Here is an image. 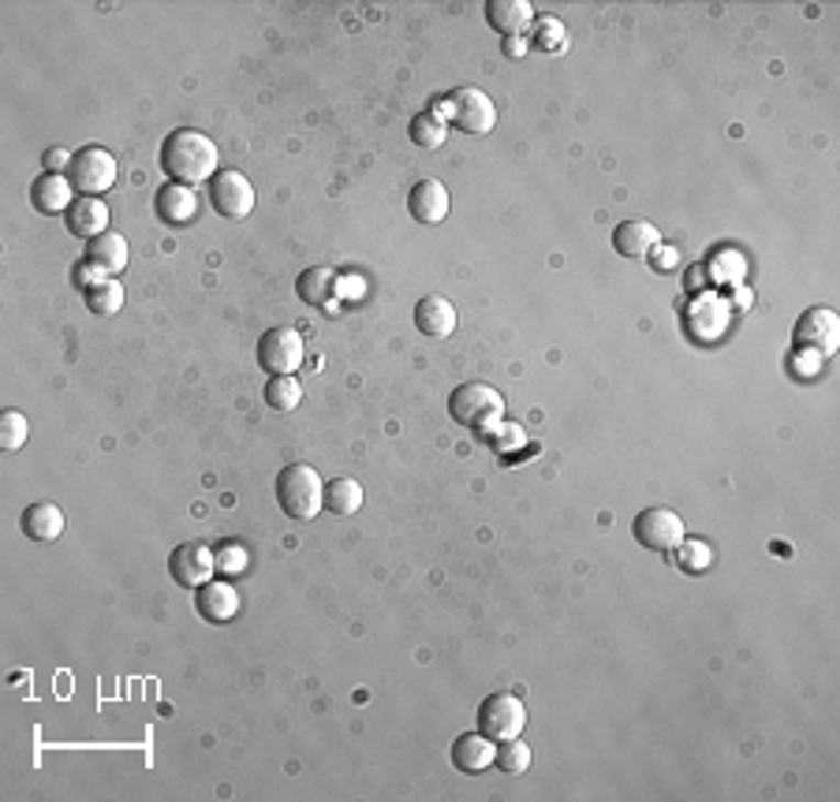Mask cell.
Listing matches in <instances>:
<instances>
[{"mask_svg":"<svg viewBox=\"0 0 840 802\" xmlns=\"http://www.w3.org/2000/svg\"><path fill=\"white\" fill-rule=\"evenodd\" d=\"M117 176H120L117 157L101 146H82L79 154L71 157V168H68V179H71L75 191L93 194V198L106 194L109 187L117 183Z\"/></svg>","mask_w":840,"mask_h":802,"instance_id":"obj_5","label":"cell"},{"mask_svg":"<svg viewBox=\"0 0 840 802\" xmlns=\"http://www.w3.org/2000/svg\"><path fill=\"white\" fill-rule=\"evenodd\" d=\"M792 339H796L799 352H818V355L837 352V344H840V318L829 307H810V310L799 314L796 328H792Z\"/></svg>","mask_w":840,"mask_h":802,"instance_id":"obj_10","label":"cell"},{"mask_svg":"<svg viewBox=\"0 0 840 802\" xmlns=\"http://www.w3.org/2000/svg\"><path fill=\"white\" fill-rule=\"evenodd\" d=\"M336 291H340V280L329 266H310L299 272V280H296V296L303 299L307 307H318V310L333 307Z\"/></svg>","mask_w":840,"mask_h":802,"instance_id":"obj_22","label":"cell"},{"mask_svg":"<svg viewBox=\"0 0 840 802\" xmlns=\"http://www.w3.org/2000/svg\"><path fill=\"white\" fill-rule=\"evenodd\" d=\"M19 526H23V534L31 537V542H56V537L64 534V526H68V519H64L60 504H53V500H37V504H31L23 512Z\"/></svg>","mask_w":840,"mask_h":802,"instance_id":"obj_21","label":"cell"},{"mask_svg":"<svg viewBox=\"0 0 840 802\" xmlns=\"http://www.w3.org/2000/svg\"><path fill=\"white\" fill-rule=\"evenodd\" d=\"M505 53L508 56H523V42H519V37H505Z\"/></svg>","mask_w":840,"mask_h":802,"instance_id":"obj_36","label":"cell"},{"mask_svg":"<svg viewBox=\"0 0 840 802\" xmlns=\"http://www.w3.org/2000/svg\"><path fill=\"white\" fill-rule=\"evenodd\" d=\"M217 568H224V571H243L247 568V549L243 545H235V542H229V545H221L217 549Z\"/></svg>","mask_w":840,"mask_h":802,"instance_id":"obj_32","label":"cell"},{"mask_svg":"<svg viewBox=\"0 0 840 802\" xmlns=\"http://www.w3.org/2000/svg\"><path fill=\"white\" fill-rule=\"evenodd\" d=\"M646 258H650V266H654L657 272H673L679 266V250L668 247V243H654Z\"/></svg>","mask_w":840,"mask_h":802,"instance_id":"obj_33","label":"cell"},{"mask_svg":"<svg viewBox=\"0 0 840 802\" xmlns=\"http://www.w3.org/2000/svg\"><path fill=\"white\" fill-rule=\"evenodd\" d=\"M456 307L449 303L445 296H422L415 303V328L430 339H449L456 333Z\"/></svg>","mask_w":840,"mask_h":802,"instance_id":"obj_16","label":"cell"},{"mask_svg":"<svg viewBox=\"0 0 840 802\" xmlns=\"http://www.w3.org/2000/svg\"><path fill=\"white\" fill-rule=\"evenodd\" d=\"M654 243H662V232L650 221H643V216H631V221H620L612 229V250L620 258H646Z\"/></svg>","mask_w":840,"mask_h":802,"instance_id":"obj_18","label":"cell"},{"mask_svg":"<svg viewBox=\"0 0 840 802\" xmlns=\"http://www.w3.org/2000/svg\"><path fill=\"white\" fill-rule=\"evenodd\" d=\"M195 612L206 624H229V620H235V612H240V590L224 579L202 582L195 593Z\"/></svg>","mask_w":840,"mask_h":802,"instance_id":"obj_13","label":"cell"},{"mask_svg":"<svg viewBox=\"0 0 840 802\" xmlns=\"http://www.w3.org/2000/svg\"><path fill=\"white\" fill-rule=\"evenodd\" d=\"M82 261H87L90 269H98L101 277H117V272H124L128 266V240L109 229L106 235L87 243V258Z\"/></svg>","mask_w":840,"mask_h":802,"instance_id":"obj_20","label":"cell"},{"mask_svg":"<svg viewBox=\"0 0 840 802\" xmlns=\"http://www.w3.org/2000/svg\"><path fill=\"white\" fill-rule=\"evenodd\" d=\"M486 23L494 26L497 34L519 37L527 26L534 23V8L527 0H489L486 4Z\"/></svg>","mask_w":840,"mask_h":802,"instance_id":"obj_23","label":"cell"},{"mask_svg":"<svg viewBox=\"0 0 840 802\" xmlns=\"http://www.w3.org/2000/svg\"><path fill=\"white\" fill-rule=\"evenodd\" d=\"M679 549V568L684 571H706L714 564V553H710V545L706 542H698V537H692V542H679L676 545Z\"/></svg>","mask_w":840,"mask_h":802,"instance_id":"obj_31","label":"cell"},{"mask_svg":"<svg viewBox=\"0 0 840 802\" xmlns=\"http://www.w3.org/2000/svg\"><path fill=\"white\" fill-rule=\"evenodd\" d=\"M168 575H173V582H179V587L198 590L202 582H210L217 575V553L202 542L179 545V549H173V556H168Z\"/></svg>","mask_w":840,"mask_h":802,"instance_id":"obj_11","label":"cell"},{"mask_svg":"<svg viewBox=\"0 0 840 802\" xmlns=\"http://www.w3.org/2000/svg\"><path fill=\"white\" fill-rule=\"evenodd\" d=\"M449 116L464 135H489L497 127V105L478 87H460L449 93Z\"/></svg>","mask_w":840,"mask_h":802,"instance_id":"obj_7","label":"cell"},{"mask_svg":"<svg viewBox=\"0 0 840 802\" xmlns=\"http://www.w3.org/2000/svg\"><path fill=\"white\" fill-rule=\"evenodd\" d=\"M154 213L168 229H184L198 216V194L187 183H165L154 191Z\"/></svg>","mask_w":840,"mask_h":802,"instance_id":"obj_12","label":"cell"},{"mask_svg":"<svg viewBox=\"0 0 840 802\" xmlns=\"http://www.w3.org/2000/svg\"><path fill=\"white\" fill-rule=\"evenodd\" d=\"M635 531V542L650 553H673L679 542H684V519H679L673 508H646V512L635 515L631 523Z\"/></svg>","mask_w":840,"mask_h":802,"instance_id":"obj_9","label":"cell"},{"mask_svg":"<svg viewBox=\"0 0 840 802\" xmlns=\"http://www.w3.org/2000/svg\"><path fill=\"white\" fill-rule=\"evenodd\" d=\"M307 358V344L299 336V328L291 325H273L262 333L258 339V366L266 370L269 377H280V374H296Z\"/></svg>","mask_w":840,"mask_h":802,"instance_id":"obj_4","label":"cell"},{"mask_svg":"<svg viewBox=\"0 0 840 802\" xmlns=\"http://www.w3.org/2000/svg\"><path fill=\"white\" fill-rule=\"evenodd\" d=\"M564 42H568V31L556 15H534L531 23V45L542 53H561Z\"/></svg>","mask_w":840,"mask_h":802,"instance_id":"obj_28","label":"cell"},{"mask_svg":"<svg viewBox=\"0 0 840 802\" xmlns=\"http://www.w3.org/2000/svg\"><path fill=\"white\" fill-rule=\"evenodd\" d=\"M299 400H303V385H299L296 374L269 377V385H266V403H269L273 411H296Z\"/></svg>","mask_w":840,"mask_h":802,"instance_id":"obj_27","label":"cell"},{"mask_svg":"<svg viewBox=\"0 0 840 802\" xmlns=\"http://www.w3.org/2000/svg\"><path fill=\"white\" fill-rule=\"evenodd\" d=\"M452 210V198H449V187L441 179H419L408 194V213L415 216L419 224H441Z\"/></svg>","mask_w":840,"mask_h":802,"instance_id":"obj_14","label":"cell"},{"mask_svg":"<svg viewBox=\"0 0 840 802\" xmlns=\"http://www.w3.org/2000/svg\"><path fill=\"white\" fill-rule=\"evenodd\" d=\"M494 766L505 772V777H519V772L531 769V747L523 739H501V747L494 754Z\"/></svg>","mask_w":840,"mask_h":802,"instance_id":"obj_29","label":"cell"},{"mask_svg":"<svg viewBox=\"0 0 840 802\" xmlns=\"http://www.w3.org/2000/svg\"><path fill=\"white\" fill-rule=\"evenodd\" d=\"M494 739H486L483 732H464L452 739V766L460 772H471V777L494 766Z\"/></svg>","mask_w":840,"mask_h":802,"instance_id":"obj_19","label":"cell"},{"mask_svg":"<svg viewBox=\"0 0 840 802\" xmlns=\"http://www.w3.org/2000/svg\"><path fill=\"white\" fill-rule=\"evenodd\" d=\"M277 504L280 512H285L288 519H296V523H310V519H318V512H325V481L322 475H318L314 467L307 464H288L285 470L277 475Z\"/></svg>","mask_w":840,"mask_h":802,"instance_id":"obj_2","label":"cell"},{"mask_svg":"<svg viewBox=\"0 0 840 802\" xmlns=\"http://www.w3.org/2000/svg\"><path fill=\"white\" fill-rule=\"evenodd\" d=\"M109 221H112V213H109V205L101 202V198H93V194H79L71 202V210L64 213V224H68V232L71 235H79V240H98V235H106L109 232Z\"/></svg>","mask_w":840,"mask_h":802,"instance_id":"obj_15","label":"cell"},{"mask_svg":"<svg viewBox=\"0 0 840 802\" xmlns=\"http://www.w3.org/2000/svg\"><path fill=\"white\" fill-rule=\"evenodd\" d=\"M82 299H87V307L93 310V314L112 318V314L124 310V285H120L117 277H106V280H98V285H90L87 291H82Z\"/></svg>","mask_w":840,"mask_h":802,"instance_id":"obj_25","label":"cell"},{"mask_svg":"<svg viewBox=\"0 0 840 802\" xmlns=\"http://www.w3.org/2000/svg\"><path fill=\"white\" fill-rule=\"evenodd\" d=\"M408 135H411V143L419 146V149H438V146H445L449 124L438 116V112H419V116L411 120Z\"/></svg>","mask_w":840,"mask_h":802,"instance_id":"obj_26","label":"cell"},{"mask_svg":"<svg viewBox=\"0 0 840 802\" xmlns=\"http://www.w3.org/2000/svg\"><path fill=\"white\" fill-rule=\"evenodd\" d=\"M710 269L717 272V277H721V272H732V280H740L743 277V258L736 250H725V254H717Z\"/></svg>","mask_w":840,"mask_h":802,"instance_id":"obj_34","label":"cell"},{"mask_svg":"<svg viewBox=\"0 0 840 802\" xmlns=\"http://www.w3.org/2000/svg\"><path fill=\"white\" fill-rule=\"evenodd\" d=\"M75 198H79V194H75L71 179H68V176H56V172L37 176V179H34V187H31V202H34V210H37V213H45V216L68 213Z\"/></svg>","mask_w":840,"mask_h":802,"instance_id":"obj_17","label":"cell"},{"mask_svg":"<svg viewBox=\"0 0 840 802\" xmlns=\"http://www.w3.org/2000/svg\"><path fill=\"white\" fill-rule=\"evenodd\" d=\"M26 433H31V426H26V414L19 411H4L0 414V448L4 452H19L26 445Z\"/></svg>","mask_w":840,"mask_h":802,"instance_id":"obj_30","label":"cell"},{"mask_svg":"<svg viewBox=\"0 0 840 802\" xmlns=\"http://www.w3.org/2000/svg\"><path fill=\"white\" fill-rule=\"evenodd\" d=\"M523 728H527V705L519 702L512 691H497L483 698V705H478V732H483L486 739L494 743L516 739Z\"/></svg>","mask_w":840,"mask_h":802,"instance_id":"obj_6","label":"cell"},{"mask_svg":"<svg viewBox=\"0 0 840 802\" xmlns=\"http://www.w3.org/2000/svg\"><path fill=\"white\" fill-rule=\"evenodd\" d=\"M363 486H358L355 478H333L325 486V512L329 515H355L358 508H363Z\"/></svg>","mask_w":840,"mask_h":802,"instance_id":"obj_24","label":"cell"},{"mask_svg":"<svg viewBox=\"0 0 840 802\" xmlns=\"http://www.w3.org/2000/svg\"><path fill=\"white\" fill-rule=\"evenodd\" d=\"M217 160H221V154H217L213 138L195 127H176L162 143V168L173 183H187V187L210 183V179L221 172Z\"/></svg>","mask_w":840,"mask_h":802,"instance_id":"obj_1","label":"cell"},{"mask_svg":"<svg viewBox=\"0 0 840 802\" xmlns=\"http://www.w3.org/2000/svg\"><path fill=\"white\" fill-rule=\"evenodd\" d=\"M210 205L217 216L224 221H243V216L254 213V187L251 179L235 168H221L213 179H210Z\"/></svg>","mask_w":840,"mask_h":802,"instance_id":"obj_8","label":"cell"},{"mask_svg":"<svg viewBox=\"0 0 840 802\" xmlns=\"http://www.w3.org/2000/svg\"><path fill=\"white\" fill-rule=\"evenodd\" d=\"M449 414H452V422H460V426L489 433L505 414V396L497 392L494 385L467 381V385H460V389H452Z\"/></svg>","mask_w":840,"mask_h":802,"instance_id":"obj_3","label":"cell"},{"mask_svg":"<svg viewBox=\"0 0 840 802\" xmlns=\"http://www.w3.org/2000/svg\"><path fill=\"white\" fill-rule=\"evenodd\" d=\"M71 157H75V154H68V149H45L42 165L49 168V172H56V176H68V168H71Z\"/></svg>","mask_w":840,"mask_h":802,"instance_id":"obj_35","label":"cell"}]
</instances>
